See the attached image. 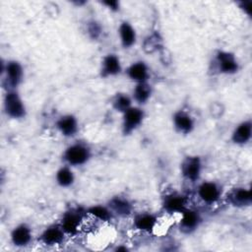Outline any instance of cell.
Returning a JSON list of instances; mask_svg holds the SVG:
<instances>
[{"label":"cell","instance_id":"obj_1","mask_svg":"<svg viewBox=\"0 0 252 252\" xmlns=\"http://www.w3.org/2000/svg\"><path fill=\"white\" fill-rule=\"evenodd\" d=\"M4 106L6 113L13 118H21L25 115V106L22 99L15 92H10L6 94Z\"/></svg>","mask_w":252,"mask_h":252},{"label":"cell","instance_id":"obj_2","mask_svg":"<svg viewBox=\"0 0 252 252\" xmlns=\"http://www.w3.org/2000/svg\"><path fill=\"white\" fill-rule=\"evenodd\" d=\"M64 157L68 163L73 165H79L85 163L88 160L90 153L85 146L74 145L66 150Z\"/></svg>","mask_w":252,"mask_h":252},{"label":"cell","instance_id":"obj_3","mask_svg":"<svg viewBox=\"0 0 252 252\" xmlns=\"http://www.w3.org/2000/svg\"><path fill=\"white\" fill-rule=\"evenodd\" d=\"M144 113L140 108L130 107L124 112L123 119V131L125 134H129L132 132L143 120Z\"/></svg>","mask_w":252,"mask_h":252},{"label":"cell","instance_id":"obj_4","mask_svg":"<svg viewBox=\"0 0 252 252\" xmlns=\"http://www.w3.org/2000/svg\"><path fill=\"white\" fill-rule=\"evenodd\" d=\"M181 170H182V174L194 181L196 180L199 175H200V171H201V161L200 158L198 157H188L184 159V161L182 162L181 165Z\"/></svg>","mask_w":252,"mask_h":252},{"label":"cell","instance_id":"obj_5","mask_svg":"<svg viewBox=\"0 0 252 252\" xmlns=\"http://www.w3.org/2000/svg\"><path fill=\"white\" fill-rule=\"evenodd\" d=\"M217 59L219 62L220 70L222 73H226V74L234 73L238 68L234 56L228 52H223V51L219 52Z\"/></svg>","mask_w":252,"mask_h":252},{"label":"cell","instance_id":"obj_6","mask_svg":"<svg viewBox=\"0 0 252 252\" xmlns=\"http://www.w3.org/2000/svg\"><path fill=\"white\" fill-rule=\"evenodd\" d=\"M6 77L8 83L12 87H16L22 80L23 69L19 62L17 61H9L6 65Z\"/></svg>","mask_w":252,"mask_h":252},{"label":"cell","instance_id":"obj_7","mask_svg":"<svg viewBox=\"0 0 252 252\" xmlns=\"http://www.w3.org/2000/svg\"><path fill=\"white\" fill-rule=\"evenodd\" d=\"M220 191L213 182H205L199 187V196L206 203H214L218 200Z\"/></svg>","mask_w":252,"mask_h":252},{"label":"cell","instance_id":"obj_8","mask_svg":"<svg viewBox=\"0 0 252 252\" xmlns=\"http://www.w3.org/2000/svg\"><path fill=\"white\" fill-rule=\"evenodd\" d=\"M63 228L58 226H50L45 229L41 235V240L48 245L59 244L64 237Z\"/></svg>","mask_w":252,"mask_h":252},{"label":"cell","instance_id":"obj_9","mask_svg":"<svg viewBox=\"0 0 252 252\" xmlns=\"http://www.w3.org/2000/svg\"><path fill=\"white\" fill-rule=\"evenodd\" d=\"M229 202L233 206L243 207L248 206L251 203V192L246 189H235L228 196Z\"/></svg>","mask_w":252,"mask_h":252},{"label":"cell","instance_id":"obj_10","mask_svg":"<svg viewBox=\"0 0 252 252\" xmlns=\"http://www.w3.org/2000/svg\"><path fill=\"white\" fill-rule=\"evenodd\" d=\"M31 230L25 224H21L15 227L11 234L12 242L17 246H24L28 244L31 240Z\"/></svg>","mask_w":252,"mask_h":252},{"label":"cell","instance_id":"obj_11","mask_svg":"<svg viewBox=\"0 0 252 252\" xmlns=\"http://www.w3.org/2000/svg\"><path fill=\"white\" fill-rule=\"evenodd\" d=\"M81 220V215L78 212H68L64 215L62 220V228L68 233H75Z\"/></svg>","mask_w":252,"mask_h":252},{"label":"cell","instance_id":"obj_12","mask_svg":"<svg viewBox=\"0 0 252 252\" xmlns=\"http://www.w3.org/2000/svg\"><path fill=\"white\" fill-rule=\"evenodd\" d=\"M57 127L65 136H73L77 131V121L72 115H65L57 122Z\"/></svg>","mask_w":252,"mask_h":252},{"label":"cell","instance_id":"obj_13","mask_svg":"<svg viewBox=\"0 0 252 252\" xmlns=\"http://www.w3.org/2000/svg\"><path fill=\"white\" fill-rule=\"evenodd\" d=\"M121 66L119 63V59L113 55L109 54L107 55L102 63V76H109V75H116L120 72Z\"/></svg>","mask_w":252,"mask_h":252},{"label":"cell","instance_id":"obj_14","mask_svg":"<svg viewBox=\"0 0 252 252\" xmlns=\"http://www.w3.org/2000/svg\"><path fill=\"white\" fill-rule=\"evenodd\" d=\"M251 137V122L246 121L241 123L233 132L232 140L236 144H244Z\"/></svg>","mask_w":252,"mask_h":252},{"label":"cell","instance_id":"obj_15","mask_svg":"<svg viewBox=\"0 0 252 252\" xmlns=\"http://www.w3.org/2000/svg\"><path fill=\"white\" fill-rule=\"evenodd\" d=\"M128 75L132 80L144 83L148 78V69L143 62H137L129 67Z\"/></svg>","mask_w":252,"mask_h":252},{"label":"cell","instance_id":"obj_16","mask_svg":"<svg viewBox=\"0 0 252 252\" xmlns=\"http://www.w3.org/2000/svg\"><path fill=\"white\" fill-rule=\"evenodd\" d=\"M174 124L177 130L181 133H189L193 129V120L192 118L184 113V112H177L174 115Z\"/></svg>","mask_w":252,"mask_h":252},{"label":"cell","instance_id":"obj_17","mask_svg":"<svg viewBox=\"0 0 252 252\" xmlns=\"http://www.w3.org/2000/svg\"><path fill=\"white\" fill-rule=\"evenodd\" d=\"M164 209L167 212L175 213V212H183L185 206V199L180 195H170L167 196L164 200Z\"/></svg>","mask_w":252,"mask_h":252},{"label":"cell","instance_id":"obj_18","mask_svg":"<svg viewBox=\"0 0 252 252\" xmlns=\"http://www.w3.org/2000/svg\"><path fill=\"white\" fill-rule=\"evenodd\" d=\"M119 33L121 37V42L124 47H129L135 42V39H136L135 31L128 23L125 22L120 26Z\"/></svg>","mask_w":252,"mask_h":252},{"label":"cell","instance_id":"obj_19","mask_svg":"<svg viewBox=\"0 0 252 252\" xmlns=\"http://www.w3.org/2000/svg\"><path fill=\"white\" fill-rule=\"evenodd\" d=\"M156 218L152 215H140L135 219V226L144 231H151L156 225Z\"/></svg>","mask_w":252,"mask_h":252},{"label":"cell","instance_id":"obj_20","mask_svg":"<svg viewBox=\"0 0 252 252\" xmlns=\"http://www.w3.org/2000/svg\"><path fill=\"white\" fill-rule=\"evenodd\" d=\"M109 206L117 215L120 216H127L131 212V205L125 199L114 198L110 201Z\"/></svg>","mask_w":252,"mask_h":252},{"label":"cell","instance_id":"obj_21","mask_svg":"<svg viewBox=\"0 0 252 252\" xmlns=\"http://www.w3.org/2000/svg\"><path fill=\"white\" fill-rule=\"evenodd\" d=\"M199 217L194 211H183V217L181 220V226L186 229H193L198 224Z\"/></svg>","mask_w":252,"mask_h":252},{"label":"cell","instance_id":"obj_22","mask_svg":"<svg viewBox=\"0 0 252 252\" xmlns=\"http://www.w3.org/2000/svg\"><path fill=\"white\" fill-rule=\"evenodd\" d=\"M151 95V87L144 83H139L134 90V96L140 103L146 102Z\"/></svg>","mask_w":252,"mask_h":252},{"label":"cell","instance_id":"obj_23","mask_svg":"<svg viewBox=\"0 0 252 252\" xmlns=\"http://www.w3.org/2000/svg\"><path fill=\"white\" fill-rule=\"evenodd\" d=\"M56 179L59 185L61 186H69L73 183L74 181V176L72 171L67 168V167H63L61 169L58 170L57 175H56Z\"/></svg>","mask_w":252,"mask_h":252},{"label":"cell","instance_id":"obj_24","mask_svg":"<svg viewBox=\"0 0 252 252\" xmlns=\"http://www.w3.org/2000/svg\"><path fill=\"white\" fill-rule=\"evenodd\" d=\"M130 104H131V100L127 95L124 94H118L114 101H113V106L116 110L118 111H122L125 112L127 109L130 108Z\"/></svg>","mask_w":252,"mask_h":252},{"label":"cell","instance_id":"obj_25","mask_svg":"<svg viewBox=\"0 0 252 252\" xmlns=\"http://www.w3.org/2000/svg\"><path fill=\"white\" fill-rule=\"evenodd\" d=\"M89 213L91 215H93L94 217H95L96 219H99L101 220H108L110 219V217H111L109 211H107L104 207H101V206L92 207L89 210Z\"/></svg>","mask_w":252,"mask_h":252},{"label":"cell","instance_id":"obj_26","mask_svg":"<svg viewBox=\"0 0 252 252\" xmlns=\"http://www.w3.org/2000/svg\"><path fill=\"white\" fill-rule=\"evenodd\" d=\"M103 3L105 5H107L112 10H117V8H118V2L117 1H105Z\"/></svg>","mask_w":252,"mask_h":252}]
</instances>
